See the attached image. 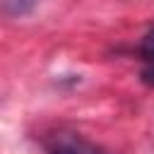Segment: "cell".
<instances>
[{"label":"cell","mask_w":154,"mask_h":154,"mask_svg":"<svg viewBox=\"0 0 154 154\" xmlns=\"http://www.w3.org/2000/svg\"><path fill=\"white\" fill-rule=\"evenodd\" d=\"M41 147L46 154H108L101 144L87 140L75 130H51L41 137Z\"/></svg>","instance_id":"cell-1"},{"label":"cell","mask_w":154,"mask_h":154,"mask_svg":"<svg viewBox=\"0 0 154 154\" xmlns=\"http://www.w3.org/2000/svg\"><path fill=\"white\" fill-rule=\"evenodd\" d=\"M140 58H142L144 65H147L144 77H147V79H154V29L147 31V36L142 38V43H140Z\"/></svg>","instance_id":"cell-2"},{"label":"cell","mask_w":154,"mask_h":154,"mask_svg":"<svg viewBox=\"0 0 154 154\" xmlns=\"http://www.w3.org/2000/svg\"><path fill=\"white\" fill-rule=\"evenodd\" d=\"M36 2H41V0H2V12L10 17H22V14L31 12L36 7Z\"/></svg>","instance_id":"cell-3"}]
</instances>
